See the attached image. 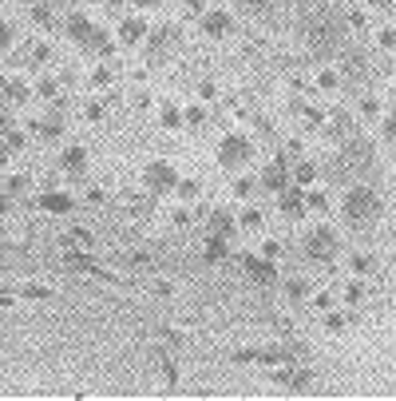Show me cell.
Returning <instances> with one entry per match:
<instances>
[{
	"label": "cell",
	"instance_id": "obj_52",
	"mask_svg": "<svg viewBox=\"0 0 396 401\" xmlns=\"http://www.w3.org/2000/svg\"><path fill=\"white\" fill-rule=\"evenodd\" d=\"M202 4H206V0H182V9H187L190 16H202V12H206Z\"/></svg>",
	"mask_w": 396,
	"mask_h": 401
},
{
	"label": "cell",
	"instance_id": "obj_28",
	"mask_svg": "<svg viewBox=\"0 0 396 401\" xmlns=\"http://www.w3.org/2000/svg\"><path fill=\"white\" fill-rule=\"evenodd\" d=\"M175 195H178V199H187V203H194L198 195H202V183H198V179H178Z\"/></svg>",
	"mask_w": 396,
	"mask_h": 401
},
{
	"label": "cell",
	"instance_id": "obj_47",
	"mask_svg": "<svg viewBox=\"0 0 396 401\" xmlns=\"http://www.w3.org/2000/svg\"><path fill=\"white\" fill-rule=\"evenodd\" d=\"M376 44L392 52V48H396V28H380V32H376Z\"/></svg>",
	"mask_w": 396,
	"mask_h": 401
},
{
	"label": "cell",
	"instance_id": "obj_30",
	"mask_svg": "<svg viewBox=\"0 0 396 401\" xmlns=\"http://www.w3.org/2000/svg\"><path fill=\"white\" fill-rule=\"evenodd\" d=\"M28 60L36 64V68H40V64H48V60H52V48H48L44 40H32V44H28Z\"/></svg>",
	"mask_w": 396,
	"mask_h": 401
},
{
	"label": "cell",
	"instance_id": "obj_32",
	"mask_svg": "<svg viewBox=\"0 0 396 401\" xmlns=\"http://www.w3.org/2000/svg\"><path fill=\"white\" fill-rule=\"evenodd\" d=\"M16 36H20V28L12 21H0V52H8L12 44H16Z\"/></svg>",
	"mask_w": 396,
	"mask_h": 401
},
{
	"label": "cell",
	"instance_id": "obj_46",
	"mask_svg": "<svg viewBox=\"0 0 396 401\" xmlns=\"http://www.w3.org/2000/svg\"><path fill=\"white\" fill-rule=\"evenodd\" d=\"M83 115H88L91 123H99V120H103V115H107V108H103V103H99V100H91L88 108H83Z\"/></svg>",
	"mask_w": 396,
	"mask_h": 401
},
{
	"label": "cell",
	"instance_id": "obj_16",
	"mask_svg": "<svg viewBox=\"0 0 396 401\" xmlns=\"http://www.w3.org/2000/svg\"><path fill=\"white\" fill-rule=\"evenodd\" d=\"M28 96H32V88L24 80H16V76H12V80H8V76L0 80V100H4V103H24Z\"/></svg>",
	"mask_w": 396,
	"mask_h": 401
},
{
	"label": "cell",
	"instance_id": "obj_51",
	"mask_svg": "<svg viewBox=\"0 0 396 401\" xmlns=\"http://www.w3.org/2000/svg\"><path fill=\"white\" fill-rule=\"evenodd\" d=\"M277 251H281V242H277V239L262 242V259H277Z\"/></svg>",
	"mask_w": 396,
	"mask_h": 401
},
{
	"label": "cell",
	"instance_id": "obj_49",
	"mask_svg": "<svg viewBox=\"0 0 396 401\" xmlns=\"http://www.w3.org/2000/svg\"><path fill=\"white\" fill-rule=\"evenodd\" d=\"M163 378H167V385H178V366L170 358H163Z\"/></svg>",
	"mask_w": 396,
	"mask_h": 401
},
{
	"label": "cell",
	"instance_id": "obj_34",
	"mask_svg": "<svg viewBox=\"0 0 396 401\" xmlns=\"http://www.w3.org/2000/svg\"><path fill=\"white\" fill-rule=\"evenodd\" d=\"M20 294L24 298H32V302H44V298H52V286H44V282H28V286H20Z\"/></svg>",
	"mask_w": 396,
	"mask_h": 401
},
{
	"label": "cell",
	"instance_id": "obj_20",
	"mask_svg": "<svg viewBox=\"0 0 396 401\" xmlns=\"http://www.w3.org/2000/svg\"><path fill=\"white\" fill-rule=\"evenodd\" d=\"M345 76H349V80H365V76H368V60H365V52H361V48H349L345 52Z\"/></svg>",
	"mask_w": 396,
	"mask_h": 401
},
{
	"label": "cell",
	"instance_id": "obj_29",
	"mask_svg": "<svg viewBox=\"0 0 396 401\" xmlns=\"http://www.w3.org/2000/svg\"><path fill=\"white\" fill-rule=\"evenodd\" d=\"M365 298H368V286H365L361 278H353V282L345 286V302H349V306H361Z\"/></svg>",
	"mask_w": 396,
	"mask_h": 401
},
{
	"label": "cell",
	"instance_id": "obj_17",
	"mask_svg": "<svg viewBox=\"0 0 396 401\" xmlns=\"http://www.w3.org/2000/svg\"><path fill=\"white\" fill-rule=\"evenodd\" d=\"M147 44H151L155 52L175 48V44H178V24H158L155 32H147Z\"/></svg>",
	"mask_w": 396,
	"mask_h": 401
},
{
	"label": "cell",
	"instance_id": "obj_48",
	"mask_svg": "<svg viewBox=\"0 0 396 401\" xmlns=\"http://www.w3.org/2000/svg\"><path fill=\"white\" fill-rule=\"evenodd\" d=\"M214 96H218L214 80H198V100H214Z\"/></svg>",
	"mask_w": 396,
	"mask_h": 401
},
{
	"label": "cell",
	"instance_id": "obj_3",
	"mask_svg": "<svg viewBox=\"0 0 396 401\" xmlns=\"http://www.w3.org/2000/svg\"><path fill=\"white\" fill-rule=\"evenodd\" d=\"M301 251H305L309 262H321V266H329V262L337 259V251H341V239H337L333 227H313V231L305 235V242H301Z\"/></svg>",
	"mask_w": 396,
	"mask_h": 401
},
{
	"label": "cell",
	"instance_id": "obj_54",
	"mask_svg": "<svg viewBox=\"0 0 396 401\" xmlns=\"http://www.w3.org/2000/svg\"><path fill=\"white\" fill-rule=\"evenodd\" d=\"M170 222H175V227H190V211H175V215H170Z\"/></svg>",
	"mask_w": 396,
	"mask_h": 401
},
{
	"label": "cell",
	"instance_id": "obj_58",
	"mask_svg": "<svg viewBox=\"0 0 396 401\" xmlns=\"http://www.w3.org/2000/svg\"><path fill=\"white\" fill-rule=\"evenodd\" d=\"M301 151H305V147H301V140H289V143H286V155H293V159L301 155Z\"/></svg>",
	"mask_w": 396,
	"mask_h": 401
},
{
	"label": "cell",
	"instance_id": "obj_10",
	"mask_svg": "<svg viewBox=\"0 0 396 401\" xmlns=\"http://www.w3.org/2000/svg\"><path fill=\"white\" fill-rule=\"evenodd\" d=\"M198 24H202V32H206V36H214V40H222V36H230V32H234V16H230L226 9H206L202 16H198Z\"/></svg>",
	"mask_w": 396,
	"mask_h": 401
},
{
	"label": "cell",
	"instance_id": "obj_31",
	"mask_svg": "<svg viewBox=\"0 0 396 401\" xmlns=\"http://www.w3.org/2000/svg\"><path fill=\"white\" fill-rule=\"evenodd\" d=\"M32 21H36L40 28L48 32L52 24H56V16H52V9H48V4H44V0H40V4H32Z\"/></svg>",
	"mask_w": 396,
	"mask_h": 401
},
{
	"label": "cell",
	"instance_id": "obj_9",
	"mask_svg": "<svg viewBox=\"0 0 396 401\" xmlns=\"http://www.w3.org/2000/svg\"><path fill=\"white\" fill-rule=\"evenodd\" d=\"M238 259H242V271H246L257 286H274V282H277L274 259H262V254H238Z\"/></svg>",
	"mask_w": 396,
	"mask_h": 401
},
{
	"label": "cell",
	"instance_id": "obj_37",
	"mask_svg": "<svg viewBox=\"0 0 396 401\" xmlns=\"http://www.w3.org/2000/svg\"><path fill=\"white\" fill-rule=\"evenodd\" d=\"M337 84H341V76H337L333 68H321V72H317V88H321V91H333Z\"/></svg>",
	"mask_w": 396,
	"mask_h": 401
},
{
	"label": "cell",
	"instance_id": "obj_43",
	"mask_svg": "<svg viewBox=\"0 0 396 401\" xmlns=\"http://www.w3.org/2000/svg\"><path fill=\"white\" fill-rule=\"evenodd\" d=\"M111 80H115V72H111V68H103V64H99V68L91 72V84H95V88H107Z\"/></svg>",
	"mask_w": 396,
	"mask_h": 401
},
{
	"label": "cell",
	"instance_id": "obj_40",
	"mask_svg": "<svg viewBox=\"0 0 396 401\" xmlns=\"http://www.w3.org/2000/svg\"><path fill=\"white\" fill-rule=\"evenodd\" d=\"M257 191V179H250V175H242V179H234V195L238 199H250Z\"/></svg>",
	"mask_w": 396,
	"mask_h": 401
},
{
	"label": "cell",
	"instance_id": "obj_57",
	"mask_svg": "<svg viewBox=\"0 0 396 401\" xmlns=\"http://www.w3.org/2000/svg\"><path fill=\"white\" fill-rule=\"evenodd\" d=\"M12 211V195L8 191H0V215H8Z\"/></svg>",
	"mask_w": 396,
	"mask_h": 401
},
{
	"label": "cell",
	"instance_id": "obj_45",
	"mask_svg": "<svg viewBox=\"0 0 396 401\" xmlns=\"http://www.w3.org/2000/svg\"><path fill=\"white\" fill-rule=\"evenodd\" d=\"M345 326H349L345 314H325V330H329V334H341Z\"/></svg>",
	"mask_w": 396,
	"mask_h": 401
},
{
	"label": "cell",
	"instance_id": "obj_8",
	"mask_svg": "<svg viewBox=\"0 0 396 401\" xmlns=\"http://www.w3.org/2000/svg\"><path fill=\"white\" fill-rule=\"evenodd\" d=\"M257 187L269 191V195H281L286 187H293V179H289V163L277 155V159H269L266 167H262V175H257Z\"/></svg>",
	"mask_w": 396,
	"mask_h": 401
},
{
	"label": "cell",
	"instance_id": "obj_5",
	"mask_svg": "<svg viewBox=\"0 0 396 401\" xmlns=\"http://www.w3.org/2000/svg\"><path fill=\"white\" fill-rule=\"evenodd\" d=\"M250 155H254V147H250V140L238 135V131L222 135V143H218V163H222V171H242L250 163Z\"/></svg>",
	"mask_w": 396,
	"mask_h": 401
},
{
	"label": "cell",
	"instance_id": "obj_36",
	"mask_svg": "<svg viewBox=\"0 0 396 401\" xmlns=\"http://www.w3.org/2000/svg\"><path fill=\"white\" fill-rule=\"evenodd\" d=\"M286 294H289L293 302L309 298V282H305V278H289V282H286Z\"/></svg>",
	"mask_w": 396,
	"mask_h": 401
},
{
	"label": "cell",
	"instance_id": "obj_22",
	"mask_svg": "<svg viewBox=\"0 0 396 401\" xmlns=\"http://www.w3.org/2000/svg\"><path fill=\"white\" fill-rule=\"evenodd\" d=\"M158 123H163V128L167 131H178V128H187V123H182V111L175 108V103H163V108H158Z\"/></svg>",
	"mask_w": 396,
	"mask_h": 401
},
{
	"label": "cell",
	"instance_id": "obj_59",
	"mask_svg": "<svg viewBox=\"0 0 396 401\" xmlns=\"http://www.w3.org/2000/svg\"><path fill=\"white\" fill-rule=\"evenodd\" d=\"M349 24L353 28H365V12H349Z\"/></svg>",
	"mask_w": 396,
	"mask_h": 401
},
{
	"label": "cell",
	"instance_id": "obj_26",
	"mask_svg": "<svg viewBox=\"0 0 396 401\" xmlns=\"http://www.w3.org/2000/svg\"><path fill=\"white\" fill-rule=\"evenodd\" d=\"M32 91H36V96H40V100H59V84L56 80H52V76H40V80H36V88H32Z\"/></svg>",
	"mask_w": 396,
	"mask_h": 401
},
{
	"label": "cell",
	"instance_id": "obj_53",
	"mask_svg": "<svg viewBox=\"0 0 396 401\" xmlns=\"http://www.w3.org/2000/svg\"><path fill=\"white\" fill-rule=\"evenodd\" d=\"M380 131H385V140H392V143H396V115H388V120L380 123Z\"/></svg>",
	"mask_w": 396,
	"mask_h": 401
},
{
	"label": "cell",
	"instance_id": "obj_19",
	"mask_svg": "<svg viewBox=\"0 0 396 401\" xmlns=\"http://www.w3.org/2000/svg\"><path fill=\"white\" fill-rule=\"evenodd\" d=\"M317 163H305V159H297L289 163V179H293V187H309V183H317Z\"/></svg>",
	"mask_w": 396,
	"mask_h": 401
},
{
	"label": "cell",
	"instance_id": "obj_4",
	"mask_svg": "<svg viewBox=\"0 0 396 401\" xmlns=\"http://www.w3.org/2000/svg\"><path fill=\"white\" fill-rule=\"evenodd\" d=\"M373 159H376V147L365 140V135H349L345 140V147H341V171H356V175H365L368 167H373Z\"/></svg>",
	"mask_w": 396,
	"mask_h": 401
},
{
	"label": "cell",
	"instance_id": "obj_42",
	"mask_svg": "<svg viewBox=\"0 0 396 401\" xmlns=\"http://www.w3.org/2000/svg\"><path fill=\"white\" fill-rule=\"evenodd\" d=\"M4 191H8V195H24V191H28V175H8Z\"/></svg>",
	"mask_w": 396,
	"mask_h": 401
},
{
	"label": "cell",
	"instance_id": "obj_25",
	"mask_svg": "<svg viewBox=\"0 0 396 401\" xmlns=\"http://www.w3.org/2000/svg\"><path fill=\"white\" fill-rule=\"evenodd\" d=\"M238 227H246V231H262V227H266V215L257 211V207H246V211L238 215Z\"/></svg>",
	"mask_w": 396,
	"mask_h": 401
},
{
	"label": "cell",
	"instance_id": "obj_33",
	"mask_svg": "<svg viewBox=\"0 0 396 401\" xmlns=\"http://www.w3.org/2000/svg\"><path fill=\"white\" fill-rule=\"evenodd\" d=\"M68 242H76V247H83V251H91V247H95V235H91L88 227H71Z\"/></svg>",
	"mask_w": 396,
	"mask_h": 401
},
{
	"label": "cell",
	"instance_id": "obj_15",
	"mask_svg": "<svg viewBox=\"0 0 396 401\" xmlns=\"http://www.w3.org/2000/svg\"><path fill=\"white\" fill-rule=\"evenodd\" d=\"M59 167L68 171V175H83V167H88V147H79V143L64 147V155H59Z\"/></svg>",
	"mask_w": 396,
	"mask_h": 401
},
{
	"label": "cell",
	"instance_id": "obj_23",
	"mask_svg": "<svg viewBox=\"0 0 396 401\" xmlns=\"http://www.w3.org/2000/svg\"><path fill=\"white\" fill-rule=\"evenodd\" d=\"M309 385H313V370H293V366H289V381H286V390L305 393Z\"/></svg>",
	"mask_w": 396,
	"mask_h": 401
},
{
	"label": "cell",
	"instance_id": "obj_63",
	"mask_svg": "<svg viewBox=\"0 0 396 401\" xmlns=\"http://www.w3.org/2000/svg\"><path fill=\"white\" fill-rule=\"evenodd\" d=\"M368 4H373V9H388V0H368Z\"/></svg>",
	"mask_w": 396,
	"mask_h": 401
},
{
	"label": "cell",
	"instance_id": "obj_13",
	"mask_svg": "<svg viewBox=\"0 0 396 401\" xmlns=\"http://www.w3.org/2000/svg\"><path fill=\"white\" fill-rule=\"evenodd\" d=\"M147 21L143 16H127V21L119 24V44H127V48H135V44H143L147 40Z\"/></svg>",
	"mask_w": 396,
	"mask_h": 401
},
{
	"label": "cell",
	"instance_id": "obj_12",
	"mask_svg": "<svg viewBox=\"0 0 396 401\" xmlns=\"http://www.w3.org/2000/svg\"><path fill=\"white\" fill-rule=\"evenodd\" d=\"M32 203L48 215H71V195H64V191H40V195H32Z\"/></svg>",
	"mask_w": 396,
	"mask_h": 401
},
{
	"label": "cell",
	"instance_id": "obj_61",
	"mask_svg": "<svg viewBox=\"0 0 396 401\" xmlns=\"http://www.w3.org/2000/svg\"><path fill=\"white\" fill-rule=\"evenodd\" d=\"M131 4H135V9H155L158 0H131Z\"/></svg>",
	"mask_w": 396,
	"mask_h": 401
},
{
	"label": "cell",
	"instance_id": "obj_11",
	"mask_svg": "<svg viewBox=\"0 0 396 401\" xmlns=\"http://www.w3.org/2000/svg\"><path fill=\"white\" fill-rule=\"evenodd\" d=\"M277 211L286 215V219L301 222V219L309 215V207H305V191H301V187H286L281 195H277Z\"/></svg>",
	"mask_w": 396,
	"mask_h": 401
},
{
	"label": "cell",
	"instance_id": "obj_7",
	"mask_svg": "<svg viewBox=\"0 0 396 401\" xmlns=\"http://www.w3.org/2000/svg\"><path fill=\"white\" fill-rule=\"evenodd\" d=\"M59 266H64V271H79V274H91V278H103V282H115V274H111L107 266H99V262L91 259V254L83 251V247H79V251H68V254H64V259H59Z\"/></svg>",
	"mask_w": 396,
	"mask_h": 401
},
{
	"label": "cell",
	"instance_id": "obj_21",
	"mask_svg": "<svg viewBox=\"0 0 396 401\" xmlns=\"http://www.w3.org/2000/svg\"><path fill=\"white\" fill-rule=\"evenodd\" d=\"M325 128H329L333 140H349V135H353V120L341 115V111H337V115H325Z\"/></svg>",
	"mask_w": 396,
	"mask_h": 401
},
{
	"label": "cell",
	"instance_id": "obj_38",
	"mask_svg": "<svg viewBox=\"0 0 396 401\" xmlns=\"http://www.w3.org/2000/svg\"><path fill=\"white\" fill-rule=\"evenodd\" d=\"M36 131L44 135V140H59V135H64V123H59V120H44V123H36Z\"/></svg>",
	"mask_w": 396,
	"mask_h": 401
},
{
	"label": "cell",
	"instance_id": "obj_18",
	"mask_svg": "<svg viewBox=\"0 0 396 401\" xmlns=\"http://www.w3.org/2000/svg\"><path fill=\"white\" fill-rule=\"evenodd\" d=\"M202 259H206V262H226L230 259V239H222V235H206Z\"/></svg>",
	"mask_w": 396,
	"mask_h": 401
},
{
	"label": "cell",
	"instance_id": "obj_14",
	"mask_svg": "<svg viewBox=\"0 0 396 401\" xmlns=\"http://www.w3.org/2000/svg\"><path fill=\"white\" fill-rule=\"evenodd\" d=\"M234 227H238V219L226 211V207H214V211L206 215V231H210V235H222V239H230V235H234Z\"/></svg>",
	"mask_w": 396,
	"mask_h": 401
},
{
	"label": "cell",
	"instance_id": "obj_55",
	"mask_svg": "<svg viewBox=\"0 0 396 401\" xmlns=\"http://www.w3.org/2000/svg\"><path fill=\"white\" fill-rule=\"evenodd\" d=\"M313 306H317V310H329V306H333V294H317Z\"/></svg>",
	"mask_w": 396,
	"mask_h": 401
},
{
	"label": "cell",
	"instance_id": "obj_35",
	"mask_svg": "<svg viewBox=\"0 0 396 401\" xmlns=\"http://www.w3.org/2000/svg\"><path fill=\"white\" fill-rule=\"evenodd\" d=\"M182 123H187V128H202V123H206V108H202V103L187 108V111H182Z\"/></svg>",
	"mask_w": 396,
	"mask_h": 401
},
{
	"label": "cell",
	"instance_id": "obj_27",
	"mask_svg": "<svg viewBox=\"0 0 396 401\" xmlns=\"http://www.w3.org/2000/svg\"><path fill=\"white\" fill-rule=\"evenodd\" d=\"M373 266H376L373 254H365V251H353V254H349V271H353V274H368Z\"/></svg>",
	"mask_w": 396,
	"mask_h": 401
},
{
	"label": "cell",
	"instance_id": "obj_60",
	"mask_svg": "<svg viewBox=\"0 0 396 401\" xmlns=\"http://www.w3.org/2000/svg\"><path fill=\"white\" fill-rule=\"evenodd\" d=\"M266 4H269V0H246L250 12H266Z\"/></svg>",
	"mask_w": 396,
	"mask_h": 401
},
{
	"label": "cell",
	"instance_id": "obj_2",
	"mask_svg": "<svg viewBox=\"0 0 396 401\" xmlns=\"http://www.w3.org/2000/svg\"><path fill=\"white\" fill-rule=\"evenodd\" d=\"M309 48H313V56H321V60H333L337 52L345 48V28H341V21L321 16V21L309 24Z\"/></svg>",
	"mask_w": 396,
	"mask_h": 401
},
{
	"label": "cell",
	"instance_id": "obj_1",
	"mask_svg": "<svg viewBox=\"0 0 396 401\" xmlns=\"http://www.w3.org/2000/svg\"><path fill=\"white\" fill-rule=\"evenodd\" d=\"M341 215H345V222H353L356 231H365V227H373L385 215V203H380V195L373 187L356 183V187L345 191V199H341Z\"/></svg>",
	"mask_w": 396,
	"mask_h": 401
},
{
	"label": "cell",
	"instance_id": "obj_39",
	"mask_svg": "<svg viewBox=\"0 0 396 401\" xmlns=\"http://www.w3.org/2000/svg\"><path fill=\"white\" fill-rule=\"evenodd\" d=\"M0 140L8 143V151H20L24 143H28V140H24V131H16V128H4V131H0Z\"/></svg>",
	"mask_w": 396,
	"mask_h": 401
},
{
	"label": "cell",
	"instance_id": "obj_62",
	"mask_svg": "<svg viewBox=\"0 0 396 401\" xmlns=\"http://www.w3.org/2000/svg\"><path fill=\"white\" fill-rule=\"evenodd\" d=\"M4 306H12V294H0V310H4Z\"/></svg>",
	"mask_w": 396,
	"mask_h": 401
},
{
	"label": "cell",
	"instance_id": "obj_24",
	"mask_svg": "<svg viewBox=\"0 0 396 401\" xmlns=\"http://www.w3.org/2000/svg\"><path fill=\"white\" fill-rule=\"evenodd\" d=\"M123 266H127V271H151L155 259H151V251H127L123 254Z\"/></svg>",
	"mask_w": 396,
	"mask_h": 401
},
{
	"label": "cell",
	"instance_id": "obj_6",
	"mask_svg": "<svg viewBox=\"0 0 396 401\" xmlns=\"http://www.w3.org/2000/svg\"><path fill=\"white\" fill-rule=\"evenodd\" d=\"M143 187H147L151 195H175V187H178V171H175V163H167V159H151L147 167H143Z\"/></svg>",
	"mask_w": 396,
	"mask_h": 401
},
{
	"label": "cell",
	"instance_id": "obj_44",
	"mask_svg": "<svg viewBox=\"0 0 396 401\" xmlns=\"http://www.w3.org/2000/svg\"><path fill=\"white\" fill-rule=\"evenodd\" d=\"M361 115H368V120H376V115H380V103H376V96H361Z\"/></svg>",
	"mask_w": 396,
	"mask_h": 401
},
{
	"label": "cell",
	"instance_id": "obj_41",
	"mask_svg": "<svg viewBox=\"0 0 396 401\" xmlns=\"http://www.w3.org/2000/svg\"><path fill=\"white\" fill-rule=\"evenodd\" d=\"M305 207H309V211H321V215H325L329 211V199L321 195V191H305Z\"/></svg>",
	"mask_w": 396,
	"mask_h": 401
},
{
	"label": "cell",
	"instance_id": "obj_56",
	"mask_svg": "<svg viewBox=\"0 0 396 401\" xmlns=\"http://www.w3.org/2000/svg\"><path fill=\"white\" fill-rule=\"evenodd\" d=\"M8 159H12V151H8V143H4V140H0V171H4V167H8Z\"/></svg>",
	"mask_w": 396,
	"mask_h": 401
},
{
	"label": "cell",
	"instance_id": "obj_50",
	"mask_svg": "<svg viewBox=\"0 0 396 401\" xmlns=\"http://www.w3.org/2000/svg\"><path fill=\"white\" fill-rule=\"evenodd\" d=\"M254 128H257V135H274V120L269 115H254Z\"/></svg>",
	"mask_w": 396,
	"mask_h": 401
}]
</instances>
